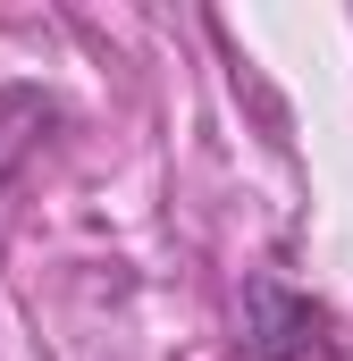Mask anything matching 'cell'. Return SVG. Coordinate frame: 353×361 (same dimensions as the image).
<instances>
[{
	"instance_id": "obj_1",
	"label": "cell",
	"mask_w": 353,
	"mask_h": 361,
	"mask_svg": "<svg viewBox=\"0 0 353 361\" xmlns=\"http://www.w3.org/2000/svg\"><path fill=\"white\" fill-rule=\"evenodd\" d=\"M244 336H253V361H303L320 345V311L303 294H286L277 277H253L244 286Z\"/></svg>"
}]
</instances>
